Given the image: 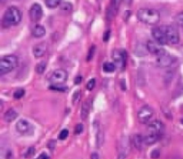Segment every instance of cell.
Returning <instances> with one entry per match:
<instances>
[{
    "instance_id": "obj_1",
    "label": "cell",
    "mask_w": 183,
    "mask_h": 159,
    "mask_svg": "<svg viewBox=\"0 0 183 159\" xmlns=\"http://www.w3.org/2000/svg\"><path fill=\"white\" fill-rule=\"evenodd\" d=\"M138 19L148 25H155L160 21V14L153 8H143L139 9L137 14Z\"/></svg>"
},
{
    "instance_id": "obj_2",
    "label": "cell",
    "mask_w": 183,
    "mask_h": 159,
    "mask_svg": "<svg viewBox=\"0 0 183 159\" xmlns=\"http://www.w3.org/2000/svg\"><path fill=\"white\" fill-rule=\"evenodd\" d=\"M22 14L21 11L15 6H11L5 11L3 16V25L4 27H10L17 25L22 21Z\"/></svg>"
},
{
    "instance_id": "obj_3",
    "label": "cell",
    "mask_w": 183,
    "mask_h": 159,
    "mask_svg": "<svg viewBox=\"0 0 183 159\" xmlns=\"http://www.w3.org/2000/svg\"><path fill=\"white\" fill-rule=\"evenodd\" d=\"M18 65V58L14 55H5L0 61V74L4 75L10 72Z\"/></svg>"
},
{
    "instance_id": "obj_4",
    "label": "cell",
    "mask_w": 183,
    "mask_h": 159,
    "mask_svg": "<svg viewBox=\"0 0 183 159\" xmlns=\"http://www.w3.org/2000/svg\"><path fill=\"white\" fill-rule=\"evenodd\" d=\"M160 28L165 34L168 43L176 45L180 42V35L175 27L172 26V25H163V26H160Z\"/></svg>"
},
{
    "instance_id": "obj_5",
    "label": "cell",
    "mask_w": 183,
    "mask_h": 159,
    "mask_svg": "<svg viewBox=\"0 0 183 159\" xmlns=\"http://www.w3.org/2000/svg\"><path fill=\"white\" fill-rule=\"evenodd\" d=\"M68 80V73L63 69H57L53 72L50 81L52 82V85H60L66 82Z\"/></svg>"
},
{
    "instance_id": "obj_6",
    "label": "cell",
    "mask_w": 183,
    "mask_h": 159,
    "mask_svg": "<svg viewBox=\"0 0 183 159\" xmlns=\"http://www.w3.org/2000/svg\"><path fill=\"white\" fill-rule=\"evenodd\" d=\"M153 114L154 110L152 109V107L149 106H144L140 108L138 113V120L140 123L146 124L150 121Z\"/></svg>"
},
{
    "instance_id": "obj_7",
    "label": "cell",
    "mask_w": 183,
    "mask_h": 159,
    "mask_svg": "<svg viewBox=\"0 0 183 159\" xmlns=\"http://www.w3.org/2000/svg\"><path fill=\"white\" fill-rule=\"evenodd\" d=\"M16 130L22 135H30L33 133V126L25 119H21L16 123Z\"/></svg>"
},
{
    "instance_id": "obj_8",
    "label": "cell",
    "mask_w": 183,
    "mask_h": 159,
    "mask_svg": "<svg viewBox=\"0 0 183 159\" xmlns=\"http://www.w3.org/2000/svg\"><path fill=\"white\" fill-rule=\"evenodd\" d=\"M112 58L114 61V64L119 68H124L126 64V52L124 50L116 49L113 52Z\"/></svg>"
},
{
    "instance_id": "obj_9",
    "label": "cell",
    "mask_w": 183,
    "mask_h": 159,
    "mask_svg": "<svg viewBox=\"0 0 183 159\" xmlns=\"http://www.w3.org/2000/svg\"><path fill=\"white\" fill-rule=\"evenodd\" d=\"M163 131H164V125L159 120L153 121L152 122L149 123L147 126V132L149 134H154V135H157L161 137L163 133Z\"/></svg>"
},
{
    "instance_id": "obj_10",
    "label": "cell",
    "mask_w": 183,
    "mask_h": 159,
    "mask_svg": "<svg viewBox=\"0 0 183 159\" xmlns=\"http://www.w3.org/2000/svg\"><path fill=\"white\" fill-rule=\"evenodd\" d=\"M147 48L148 53H150L152 55H157V56L162 55L166 53L165 50L161 47V45L158 44L156 41H153V40L147 41Z\"/></svg>"
},
{
    "instance_id": "obj_11",
    "label": "cell",
    "mask_w": 183,
    "mask_h": 159,
    "mask_svg": "<svg viewBox=\"0 0 183 159\" xmlns=\"http://www.w3.org/2000/svg\"><path fill=\"white\" fill-rule=\"evenodd\" d=\"M173 61H172V57L168 55L167 53H165L162 55H159L156 57L155 59V64L158 67L160 68H167L172 66Z\"/></svg>"
},
{
    "instance_id": "obj_12",
    "label": "cell",
    "mask_w": 183,
    "mask_h": 159,
    "mask_svg": "<svg viewBox=\"0 0 183 159\" xmlns=\"http://www.w3.org/2000/svg\"><path fill=\"white\" fill-rule=\"evenodd\" d=\"M42 14H43V11H42V7L40 6L39 4L35 3L33 4L30 9V20L32 22H38L41 17H42Z\"/></svg>"
},
{
    "instance_id": "obj_13",
    "label": "cell",
    "mask_w": 183,
    "mask_h": 159,
    "mask_svg": "<svg viewBox=\"0 0 183 159\" xmlns=\"http://www.w3.org/2000/svg\"><path fill=\"white\" fill-rule=\"evenodd\" d=\"M152 35H153L154 39H155V41L159 45L163 46V45H166L168 43V40H167V39H166V36L160 27L154 28L152 30Z\"/></svg>"
},
{
    "instance_id": "obj_14",
    "label": "cell",
    "mask_w": 183,
    "mask_h": 159,
    "mask_svg": "<svg viewBox=\"0 0 183 159\" xmlns=\"http://www.w3.org/2000/svg\"><path fill=\"white\" fill-rule=\"evenodd\" d=\"M120 1H112L109 7L107 8V12H106V17L107 19L111 21L113 20L116 14L118 13V9H119V5H120Z\"/></svg>"
},
{
    "instance_id": "obj_15",
    "label": "cell",
    "mask_w": 183,
    "mask_h": 159,
    "mask_svg": "<svg viewBox=\"0 0 183 159\" xmlns=\"http://www.w3.org/2000/svg\"><path fill=\"white\" fill-rule=\"evenodd\" d=\"M32 51H33V55L37 58L43 56L47 51V45L45 43H38L36 46H34Z\"/></svg>"
},
{
    "instance_id": "obj_16",
    "label": "cell",
    "mask_w": 183,
    "mask_h": 159,
    "mask_svg": "<svg viewBox=\"0 0 183 159\" xmlns=\"http://www.w3.org/2000/svg\"><path fill=\"white\" fill-rule=\"evenodd\" d=\"M130 139L127 137H123L121 139V146H120V152L124 153L125 155L130 153Z\"/></svg>"
},
{
    "instance_id": "obj_17",
    "label": "cell",
    "mask_w": 183,
    "mask_h": 159,
    "mask_svg": "<svg viewBox=\"0 0 183 159\" xmlns=\"http://www.w3.org/2000/svg\"><path fill=\"white\" fill-rule=\"evenodd\" d=\"M17 117H18V113L16 112L14 109H13V108L7 110L4 114V119L6 122H11L17 118Z\"/></svg>"
},
{
    "instance_id": "obj_18",
    "label": "cell",
    "mask_w": 183,
    "mask_h": 159,
    "mask_svg": "<svg viewBox=\"0 0 183 159\" xmlns=\"http://www.w3.org/2000/svg\"><path fill=\"white\" fill-rule=\"evenodd\" d=\"M32 35L35 38H42L46 34V29L42 25H36V26L32 29Z\"/></svg>"
},
{
    "instance_id": "obj_19",
    "label": "cell",
    "mask_w": 183,
    "mask_h": 159,
    "mask_svg": "<svg viewBox=\"0 0 183 159\" xmlns=\"http://www.w3.org/2000/svg\"><path fill=\"white\" fill-rule=\"evenodd\" d=\"M0 159H14V153L10 147H1V152H0Z\"/></svg>"
},
{
    "instance_id": "obj_20",
    "label": "cell",
    "mask_w": 183,
    "mask_h": 159,
    "mask_svg": "<svg viewBox=\"0 0 183 159\" xmlns=\"http://www.w3.org/2000/svg\"><path fill=\"white\" fill-rule=\"evenodd\" d=\"M143 144H145L144 137H142L140 134L134 135L133 139H132V145L134 146L137 149H141L142 148Z\"/></svg>"
},
{
    "instance_id": "obj_21",
    "label": "cell",
    "mask_w": 183,
    "mask_h": 159,
    "mask_svg": "<svg viewBox=\"0 0 183 159\" xmlns=\"http://www.w3.org/2000/svg\"><path fill=\"white\" fill-rule=\"evenodd\" d=\"M161 137L157 136V135H154V134H149V133H147V134L144 137V140H145V144L149 146V145H153L155 144V142H157L158 140H159Z\"/></svg>"
},
{
    "instance_id": "obj_22",
    "label": "cell",
    "mask_w": 183,
    "mask_h": 159,
    "mask_svg": "<svg viewBox=\"0 0 183 159\" xmlns=\"http://www.w3.org/2000/svg\"><path fill=\"white\" fill-rule=\"evenodd\" d=\"M89 113V105L88 102H84L82 104L81 106V114H80V117L82 120H86L87 117Z\"/></svg>"
},
{
    "instance_id": "obj_23",
    "label": "cell",
    "mask_w": 183,
    "mask_h": 159,
    "mask_svg": "<svg viewBox=\"0 0 183 159\" xmlns=\"http://www.w3.org/2000/svg\"><path fill=\"white\" fill-rule=\"evenodd\" d=\"M115 69H116V65L113 63L107 62L103 64V70L105 72H113L115 71Z\"/></svg>"
},
{
    "instance_id": "obj_24",
    "label": "cell",
    "mask_w": 183,
    "mask_h": 159,
    "mask_svg": "<svg viewBox=\"0 0 183 159\" xmlns=\"http://www.w3.org/2000/svg\"><path fill=\"white\" fill-rule=\"evenodd\" d=\"M103 141H104V132L100 128H99L97 131V146L101 147L103 144Z\"/></svg>"
},
{
    "instance_id": "obj_25",
    "label": "cell",
    "mask_w": 183,
    "mask_h": 159,
    "mask_svg": "<svg viewBox=\"0 0 183 159\" xmlns=\"http://www.w3.org/2000/svg\"><path fill=\"white\" fill-rule=\"evenodd\" d=\"M46 68H47V63L45 61H42L36 65V72L38 74H42L46 71Z\"/></svg>"
},
{
    "instance_id": "obj_26",
    "label": "cell",
    "mask_w": 183,
    "mask_h": 159,
    "mask_svg": "<svg viewBox=\"0 0 183 159\" xmlns=\"http://www.w3.org/2000/svg\"><path fill=\"white\" fill-rule=\"evenodd\" d=\"M61 2L60 1H58V0H46L45 1V4L47 7L49 8H55L56 6H58Z\"/></svg>"
},
{
    "instance_id": "obj_27",
    "label": "cell",
    "mask_w": 183,
    "mask_h": 159,
    "mask_svg": "<svg viewBox=\"0 0 183 159\" xmlns=\"http://www.w3.org/2000/svg\"><path fill=\"white\" fill-rule=\"evenodd\" d=\"M60 8L63 12H71L72 10V5L69 2H63L60 5Z\"/></svg>"
},
{
    "instance_id": "obj_28",
    "label": "cell",
    "mask_w": 183,
    "mask_h": 159,
    "mask_svg": "<svg viewBox=\"0 0 183 159\" xmlns=\"http://www.w3.org/2000/svg\"><path fill=\"white\" fill-rule=\"evenodd\" d=\"M24 94H25V90H24L23 89H18L14 91V97L16 98V99H19V98H22L24 96Z\"/></svg>"
},
{
    "instance_id": "obj_29",
    "label": "cell",
    "mask_w": 183,
    "mask_h": 159,
    "mask_svg": "<svg viewBox=\"0 0 183 159\" xmlns=\"http://www.w3.org/2000/svg\"><path fill=\"white\" fill-rule=\"evenodd\" d=\"M175 21L178 25H180V27H183V12H181L176 15Z\"/></svg>"
},
{
    "instance_id": "obj_30",
    "label": "cell",
    "mask_w": 183,
    "mask_h": 159,
    "mask_svg": "<svg viewBox=\"0 0 183 159\" xmlns=\"http://www.w3.org/2000/svg\"><path fill=\"white\" fill-rule=\"evenodd\" d=\"M80 99V90H77V91L74 92L73 97H72V102H73V104H76L77 102H79Z\"/></svg>"
},
{
    "instance_id": "obj_31",
    "label": "cell",
    "mask_w": 183,
    "mask_h": 159,
    "mask_svg": "<svg viewBox=\"0 0 183 159\" xmlns=\"http://www.w3.org/2000/svg\"><path fill=\"white\" fill-rule=\"evenodd\" d=\"M68 135H69V131H68L67 129H64V130H63V131L60 132V134H59V139L63 140V139H65L66 138L68 137Z\"/></svg>"
},
{
    "instance_id": "obj_32",
    "label": "cell",
    "mask_w": 183,
    "mask_h": 159,
    "mask_svg": "<svg viewBox=\"0 0 183 159\" xmlns=\"http://www.w3.org/2000/svg\"><path fill=\"white\" fill-rule=\"evenodd\" d=\"M95 49H96L95 46H92V47H90L89 51H88V55H87V60H88V61H90V60L93 58L94 53H95Z\"/></svg>"
},
{
    "instance_id": "obj_33",
    "label": "cell",
    "mask_w": 183,
    "mask_h": 159,
    "mask_svg": "<svg viewBox=\"0 0 183 159\" xmlns=\"http://www.w3.org/2000/svg\"><path fill=\"white\" fill-rule=\"evenodd\" d=\"M95 85H96V80L95 79H91V80H89L88 81V82L87 83V89H88V90H92L93 89H94V87H95Z\"/></svg>"
},
{
    "instance_id": "obj_34",
    "label": "cell",
    "mask_w": 183,
    "mask_h": 159,
    "mask_svg": "<svg viewBox=\"0 0 183 159\" xmlns=\"http://www.w3.org/2000/svg\"><path fill=\"white\" fill-rule=\"evenodd\" d=\"M34 154H35V149L33 147H31L27 150V152L25 153V158H30L31 156H34Z\"/></svg>"
},
{
    "instance_id": "obj_35",
    "label": "cell",
    "mask_w": 183,
    "mask_h": 159,
    "mask_svg": "<svg viewBox=\"0 0 183 159\" xmlns=\"http://www.w3.org/2000/svg\"><path fill=\"white\" fill-rule=\"evenodd\" d=\"M49 89H53V90H58V91H65L67 88H66V87H61L59 85H51L50 87H49Z\"/></svg>"
},
{
    "instance_id": "obj_36",
    "label": "cell",
    "mask_w": 183,
    "mask_h": 159,
    "mask_svg": "<svg viewBox=\"0 0 183 159\" xmlns=\"http://www.w3.org/2000/svg\"><path fill=\"white\" fill-rule=\"evenodd\" d=\"M159 156H160V151L158 149H154L153 151L151 152V157L152 158L157 159Z\"/></svg>"
},
{
    "instance_id": "obj_37",
    "label": "cell",
    "mask_w": 183,
    "mask_h": 159,
    "mask_svg": "<svg viewBox=\"0 0 183 159\" xmlns=\"http://www.w3.org/2000/svg\"><path fill=\"white\" fill-rule=\"evenodd\" d=\"M82 131H83V125L81 123L77 124L76 127H75V131H74L76 134H80V133L82 132Z\"/></svg>"
},
{
    "instance_id": "obj_38",
    "label": "cell",
    "mask_w": 183,
    "mask_h": 159,
    "mask_svg": "<svg viewBox=\"0 0 183 159\" xmlns=\"http://www.w3.org/2000/svg\"><path fill=\"white\" fill-rule=\"evenodd\" d=\"M109 37H110V30H107V31L105 32V34H104V41H105V42L108 41Z\"/></svg>"
},
{
    "instance_id": "obj_39",
    "label": "cell",
    "mask_w": 183,
    "mask_h": 159,
    "mask_svg": "<svg viewBox=\"0 0 183 159\" xmlns=\"http://www.w3.org/2000/svg\"><path fill=\"white\" fill-rule=\"evenodd\" d=\"M81 81H82V78L80 76H77L75 78V80H74V82H75V84H80V83L81 82Z\"/></svg>"
},
{
    "instance_id": "obj_40",
    "label": "cell",
    "mask_w": 183,
    "mask_h": 159,
    "mask_svg": "<svg viewBox=\"0 0 183 159\" xmlns=\"http://www.w3.org/2000/svg\"><path fill=\"white\" fill-rule=\"evenodd\" d=\"M126 156H127V155H125L124 153L120 152V153H119V155H118V159H125Z\"/></svg>"
},
{
    "instance_id": "obj_41",
    "label": "cell",
    "mask_w": 183,
    "mask_h": 159,
    "mask_svg": "<svg viewBox=\"0 0 183 159\" xmlns=\"http://www.w3.org/2000/svg\"><path fill=\"white\" fill-rule=\"evenodd\" d=\"M38 159H48V156H47V154L46 153H43L42 155H41L40 156H39V158Z\"/></svg>"
},
{
    "instance_id": "obj_42",
    "label": "cell",
    "mask_w": 183,
    "mask_h": 159,
    "mask_svg": "<svg viewBox=\"0 0 183 159\" xmlns=\"http://www.w3.org/2000/svg\"><path fill=\"white\" fill-rule=\"evenodd\" d=\"M91 159H99V156L97 153H93L91 155Z\"/></svg>"
},
{
    "instance_id": "obj_43",
    "label": "cell",
    "mask_w": 183,
    "mask_h": 159,
    "mask_svg": "<svg viewBox=\"0 0 183 159\" xmlns=\"http://www.w3.org/2000/svg\"><path fill=\"white\" fill-rule=\"evenodd\" d=\"M122 86V90H125L126 87H125V81L122 80V81H121V87Z\"/></svg>"
},
{
    "instance_id": "obj_44",
    "label": "cell",
    "mask_w": 183,
    "mask_h": 159,
    "mask_svg": "<svg viewBox=\"0 0 183 159\" xmlns=\"http://www.w3.org/2000/svg\"><path fill=\"white\" fill-rule=\"evenodd\" d=\"M175 159H180V158H175Z\"/></svg>"
}]
</instances>
